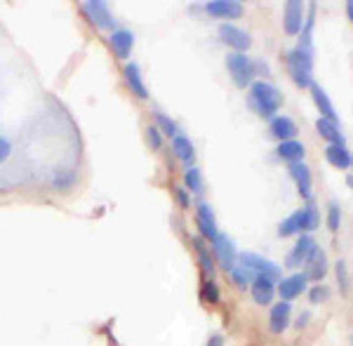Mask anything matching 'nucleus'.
Listing matches in <instances>:
<instances>
[{"label":"nucleus","instance_id":"aec40b11","mask_svg":"<svg viewBox=\"0 0 353 346\" xmlns=\"http://www.w3.org/2000/svg\"><path fill=\"white\" fill-rule=\"evenodd\" d=\"M193 250H196V254H198V262H201V269H203V274H205V281H214L217 271H214L212 252H208V245L203 243L201 236L193 238Z\"/></svg>","mask_w":353,"mask_h":346},{"label":"nucleus","instance_id":"0eeeda50","mask_svg":"<svg viewBox=\"0 0 353 346\" xmlns=\"http://www.w3.org/2000/svg\"><path fill=\"white\" fill-rule=\"evenodd\" d=\"M83 12L88 14V19L92 21L97 28H106V31H113V28H116V19H113V14H111V10L106 3H99V0H94V3H85Z\"/></svg>","mask_w":353,"mask_h":346},{"label":"nucleus","instance_id":"f704fd0d","mask_svg":"<svg viewBox=\"0 0 353 346\" xmlns=\"http://www.w3.org/2000/svg\"><path fill=\"white\" fill-rule=\"evenodd\" d=\"M327 294H330V290L323 283H318V285H313L311 290H309V299H311V304H321V302H325L327 299Z\"/></svg>","mask_w":353,"mask_h":346},{"label":"nucleus","instance_id":"c756f323","mask_svg":"<svg viewBox=\"0 0 353 346\" xmlns=\"http://www.w3.org/2000/svg\"><path fill=\"white\" fill-rule=\"evenodd\" d=\"M153 125H156L163 134H168V137H172V139L179 134V132H176V123L170 116H165L163 111H156V123H153Z\"/></svg>","mask_w":353,"mask_h":346},{"label":"nucleus","instance_id":"58836bf2","mask_svg":"<svg viewBox=\"0 0 353 346\" xmlns=\"http://www.w3.org/2000/svg\"><path fill=\"white\" fill-rule=\"evenodd\" d=\"M306 323H309V314H306V311H304V314H301L299 318H297V327H304Z\"/></svg>","mask_w":353,"mask_h":346},{"label":"nucleus","instance_id":"6e6552de","mask_svg":"<svg viewBox=\"0 0 353 346\" xmlns=\"http://www.w3.org/2000/svg\"><path fill=\"white\" fill-rule=\"evenodd\" d=\"M316 241L309 236V234H301L299 236V241H297V245H294L292 250L288 252V257H285V266L288 269H297V266L301 264H306V259H309V254L316 250Z\"/></svg>","mask_w":353,"mask_h":346},{"label":"nucleus","instance_id":"bb28decb","mask_svg":"<svg viewBox=\"0 0 353 346\" xmlns=\"http://www.w3.org/2000/svg\"><path fill=\"white\" fill-rule=\"evenodd\" d=\"M294 234H301V210H294V212L283 219L281 226H278V236L281 238H288Z\"/></svg>","mask_w":353,"mask_h":346},{"label":"nucleus","instance_id":"4468645a","mask_svg":"<svg viewBox=\"0 0 353 346\" xmlns=\"http://www.w3.org/2000/svg\"><path fill=\"white\" fill-rule=\"evenodd\" d=\"M269 134L278 141H290L297 137V123L288 116H276L269 123Z\"/></svg>","mask_w":353,"mask_h":346},{"label":"nucleus","instance_id":"7c9ffc66","mask_svg":"<svg viewBox=\"0 0 353 346\" xmlns=\"http://www.w3.org/2000/svg\"><path fill=\"white\" fill-rule=\"evenodd\" d=\"M201 297H203V302H208V304H219V299H221L219 285L214 281H205L203 290H201Z\"/></svg>","mask_w":353,"mask_h":346},{"label":"nucleus","instance_id":"a878e982","mask_svg":"<svg viewBox=\"0 0 353 346\" xmlns=\"http://www.w3.org/2000/svg\"><path fill=\"white\" fill-rule=\"evenodd\" d=\"M184 184H186V191H189V194L203 196L205 181H203V172H201V170H198L196 165L189 167V170L184 172Z\"/></svg>","mask_w":353,"mask_h":346},{"label":"nucleus","instance_id":"c85d7f7f","mask_svg":"<svg viewBox=\"0 0 353 346\" xmlns=\"http://www.w3.org/2000/svg\"><path fill=\"white\" fill-rule=\"evenodd\" d=\"M229 274H231V281L236 283L238 287H243V290H245V287L252 285V281H254V278H257V276L252 274V271L245 269V266H241V264L233 266V269L229 271Z\"/></svg>","mask_w":353,"mask_h":346},{"label":"nucleus","instance_id":"37998d69","mask_svg":"<svg viewBox=\"0 0 353 346\" xmlns=\"http://www.w3.org/2000/svg\"><path fill=\"white\" fill-rule=\"evenodd\" d=\"M351 346H353V337H351Z\"/></svg>","mask_w":353,"mask_h":346},{"label":"nucleus","instance_id":"f257e3e1","mask_svg":"<svg viewBox=\"0 0 353 346\" xmlns=\"http://www.w3.org/2000/svg\"><path fill=\"white\" fill-rule=\"evenodd\" d=\"M248 104L261 118H276L278 109L283 106V94L276 85L266 81H252L248 88Z\"/></svg>","mask_w":353,"mask_h":346},{"label":"nucleus","instance_id":"a211bd4d","mask_svg":"<svg viewBox=\"0 0 353 346\" xmlns=\"http://www.w3.org/2000/svg\"><path fill=\"white\" fill-rule=\"evenodd\" d=\"M311 97H313V104L318 106V111H321V118H327V121H337V111H334L332 101H330L327 92L321 88L318 83H311ZM339 123V121H337Z\"/></svg>","mask_w":353,"mask_h":346},{"label":"nucleus","instance_id":"473e14b6","mask_svg":"<svg viewBox=\"0 0 353 346\" xmlns=\"http://www.w3.org/2000/svg\"><path fill=\"white\" fill-rule=\"evenodd\" d=\"M337 281H339L341 294L349 292V271H346V262H344V259H339V262H337Z\"/></svg>","mask_w":353,"mask_h":346},{"label":"nucleus","instance_id":"2eb2a0df","mask_svg":"<svg viewBox=\"0 0 353 346\" xmlns=\"http://www.w3.org/2000/svg\"><path fill=\"white\" fill-rule=\"evenodd\" d=\"M306 278L309 281H316V283H321L323 278H325L327 274V257H325V252H323L321 247H316L313 252L309 254V259H306Z\"/></svg>","mask_w":353,"mask_h":346},{"label":"nucleus","instance_id":"7ed1b4c3","mask_svg":"<svg viewBox=\"0 0 353 346\" xmlns=\"http://www.w3.org/2000/svg\"><path fill=\"white\" fill-rule=\"evenodd\" d=\"M226 69H229L233 83H236L241 90L250 88V85H252L254 73H257V66H254V61L250 59L248 54H243V52L226 54Z\"/></svg>","mask_w":353,"mask_h":346},{"label":"nucleus","instance_id":"6ab92c4d","mask_svg":"<svg viewBox=\"0 0 353 346\" xmlns=\"http://www.w3.org/2000/svg\"><path fill=\"white\" fill-rule=\"evenodd\" d=\"M316 130H318V134H321L323 139L330 141V144H334V146H346V139H344V134H341V130H339V123H337V121L318 118V121H316Z\"/></svg>","mask_w":353,"mask_h":346},{"label":"nucleus","instance_id":"dca6fc26","mask_svg":"<svg viewBox=\"0 0 353 346\" xmlns=\"http://www.w3.org/2000/svg\"><path fill=\"white\" fill-rule=\"evenodd\" d=\"M290 316H292V306H290V302H278L273 304L271 309V316H269V327L271 332L276 334H283L288 330L290 325Z\"/></svg>","mask_w":353,"mask_h":346},{"label":"nucleus","instance_id":"e433bc0d","mask_svg":"<svg viewBox=\"0 0 353 346\" xmlns=\"http://www.w3.org/2000/svg\"><path fill=\"white\" fill-rule=\"evenodd\" d=\"M71 184H73V174H59V177H54V186H59V189H68Z\"/></svg>","mask_w":353,"mask_h":346},{"label":"nucleus","instance_id":"5701e85b","mask_svg":"<svg viewBox=\"0 0 353 346\" xmlns=\"http://www.w3.org/2000/svg\"><path fill=\"white\" fill-rule=\"evenodd\" d=\"M325 158H327L330 165L337 167V170H349L353 165V156H351V151L346 149V146L330 144L325 149Z\"/></svg>","mask_w":353,"mask_h":346},{"label":"nucleus","instance_id":"f8f14e48","mask_svg":"<svg viewBox=\"0 0 353 346\" xmlns=\"http://www.w3.org/2000/svg\"><path fill=\"white\" fill-rule=\"evenodd\" d=\"M304 5L297 3V0H290L285 3V14H283V26H285V33L290 36H299L301 28H304Z\"/></svg>","mask_w":353,"mask_h":346},{"label":"nucleus","instance_id":"9b49d317","mask_svg":"<svg viewBox=\"0 0 353 346\" xmlns=\"http://www.w3.org/2000/svg\"><path fill=\"white\" fill-rule=\"evenodd\" d=\"M205 12L210 17H217V19H238V17H243L245 8L238 0H212L205 5Z\"/></svg>","mask_w":353,"mask_h":346},{"label":"nucleus","instance_id":"c9c22d12","mask_svg":"<svg viewBox=\"0 0 353 346\" xmlns=\"http://www.w3.org/2000/svg\"><path fill=\"white\" fill-rule=\"evenodd\" d=\"M176 201H179L181 207H189L191 205V194L186 189H176Z\"/></svg>","mask_w":353,"mask_h":346},{"label":"nucleus","instance_id":"ea45409f","mask_svg":"<svg viewBox=\"0 0 353 346\" xmlns=\"http://www.w3.org/2000/svg\"><path fill=\"white\" fill-rule=\"evenodd\" d=\"M221 344H224V339H221L219 334H214V337L210 339V344H208V346H221Z\"/></svg>","mask_w":353,"mask_h":346},{"label":"nucleus","instance_id":"79ce46f5","mask_svg":"<svg viewBox=\"0 0 353 346\" xmlns=\"http://www.w3.org/2000/svg\"><path fill=\"white\" fill-rule=\"evenodd\" d=\"M346 181H349V186H353V174H349V179H346Z\"/></svg>","mask_w":353,"mask_h":346},{"label":"nucleus","instance_id":"4be33fe9","mask_svg":"<svg viewBox=\"0 0 353 346\" xmlns=\"http://www.w3.org/2000/svg\"><path fill=\"white\" fill-rule=\"evenodd\" d=\"M123 73H125V81H128L130 90H132L137 97H139V99H149V90H146V85H144V78H141L139 66H137V64H128L123 69Z\"/></svg>","mask_w":353,"mask_h":346},{"label":"nucleus","instance_id":"a19ab883","mask_svg":"<svg viewBox=\"0 0 353 346\" xmlns=\"http://www.w3.org/2000/svg\"><path fill=\"white\" fill-rule=\"evenodd\" d=\"M346 14H349V19L353 21V0H349V3H346Z\"/></svg>","mask_w":353,"mask_h":346},{"label":"nucleus","instance_id":"cd10ccee","mask_svg":"<svg viewBox=\"0 0 353 346\" xmlns=\"http://www.w3.org/2000/svg\"><path fill=\"white\" fill-rule=\"evenodd\" d=\"M321 224V214L313 203H309L306 207H301V234H311L313 229H318Z\"/></svg>","mask_w":353,"mask_h":346},{"label":"nucleus","instance_id":"412c9836","mask_svg":"<svg viewBox=\"0 0 353 346\" xmlns=\"http://www.w3.org/2000/svg\"><path fill=\"white\" fill-rule=\"evenodd\" d=\"M172 151H174V156L186 165V170L193 167V163H196V149H193L191 139L186 137V134H176L172 139Z\"/></svg>","mask_w":353,"mask_h":346},{"label":"nucleus","instance_id":"1a4fd4ad","mask_svg":"<svg viewBox=\"0 0 353 346\" xmlns=\"http://www.w3.org/2000/svg\"><path fill=\"white\" fill-rule=\"evenodd\" d=\"M196 222H198V229H201V238H208L210 243L217 238V219H214V210L208 205L205 201L198 203L196 207Z\"/></svg>","mask_w":353,"mask_h":346},{"label":"nucleus","instance_id":"72a5a7b5","mask_svg":"<svg viewBox=\"0 0 353 346\" xmlns=\"http://www.w3.org/2000/svg\"><path fill=\"white\" fill-rule=\"evenodd\" d=\"M146 139H149L153 151H158L163 146V132L156 128V125H149V128H146Z\"/></svg>","mask_w":353,"mask_h":346},{"label":"nucleus","instance_id":"b1692460","mask_svg":"<svg viewBox=\"0 0 353 346\" xmlns=\"http://www.w3.org/2000/svg\"><path fill=\"white\" fill-rule=\"evenodd\" d=\"M276 153H278V158H283L285 163H297V161H304L306 146L297 139H290V141H281Z\"/></svg>","mask_w":353,"mask_h":346},{"label":"nucleus","instance_id":"2f4dec72","mask_svg":"<svg viewBox=\"0 0 353 346\" xmlns=\"http://www.w3.org/2000/svg\"><path fill=\"white\" fill-rule=\"evenodd\" d=\"M339 224H341V210H339V203H337V201H330V205H327V229L334 234V231L339 229Z\"/></svg>","mask_w":353,"mask_h":346},{"label":"nucleus","instance_id":"f3484780","mask_svg":"<svg viewBox=\"0 0 353 346\" xmlns=\"http://www.w3.org/2000/svg\"><path fill=\"white\" fill-rule=\"evenodd\" d=\"M250 290H252V299L257 304H271L273 302V294H276V283L269 281V278L264 276H257L252 281V285H250Z\"/></svg>","mask_w":353,"mask_h":346},{"label":"nucleus","instance_id":"39448f33","mask_svg":"<svg viewBox=\"0 0 353 346\" xmlns=\"http://www.w3.org/2000/svg\"><path fill=\"white\" fill-rule=\"evenodd\" d=\"M212 257L217 259L224 271H231L238 264L236 245H233V241L226 234H217V238L212 241Z\"/></svg>","mask_w":353,"mask_h":346},{"label":"nucleus","instance_id":"423d86ee","mask_svg":"<svg viewBox=\"0 0 353 346\" xmlns=\"http://www.w3.org/2000/svg\"><path fill=\"white\" fill-rule=\"evenodd\" d=\"M219 41L224 45H229L231 50H236V52H248L250 45H252V38H250L248 31H243V28L233 26V24H221L219 26Z\"/></svg>","mask_w":353,"mask_h":346},{"label":"nucleus","instance_id":"20e7f679","mask_svg":"<svg viewBox=\"0 0 353 346\" xmlns=\"http://www.w3.org/2000/svg\"><path fill=\"white\" fill-rule=\"evenodd\" d=\"M238 264L245 266V269H250L254 276H264L273 283H276V278H281V274H283L281 266H276L271 259L261 257V254H254V252H241L238 254Z\"/></svg>","mask_w":353,"mask_h":346},{"label":"nucleus","instance_id":"f03ea898","mask_svg":"<svg viewBox=\"0 0 353 346\" xmlns=\"http://www.w3.org/2000/svg\"><path fill=\"white\" fill-rule=\"evenodd\" d=\"M288 69L299 88H311L313 83V45H299L288 52Z\"/></svg>","mask_w":353,"mask_h":346},{"label":"nucleus","instance_id":"393cba45","mask_svg":"<svg viewBox=\"0 0 353 346\" xmlns=\"http://www.w3.org/2000/svg\"><path fill=\"white\" fill-rule=\"evenodd\" d=\"M111 45H113V52H116L121 59L130 54V50H132L134 45V36L132 31H125V28H118V31L111 33Z\"/></svg>","mask_w":353,"mask_h":346},{"label":"nucleus","instance_id":"4c0bfd02","mask_svg":"<svg viewBox=\"0 0 353 346\" xmlns=\"http://www.w3.org/2000/svg\"><path fill=\"white\" fill-rule=\"evenodd\" d=\"M10 151H12V146H10V141L0 137V163H3V161H8Z\"/></svg>","mask_w":353,"mask_h":346},{"label":"nucleus","instance_id":"9d476101","mask_svg":"<svg viewBox=\"0 0 353 346\" xmlns=\"http://www.w3.org/2000/svg\"><path fill=\"white\" fill-rule=\"evenodd\" d=\"M306 285H309V278H306L304 271H297V274L283 278L281 285H278V294L283 297L281 302H292L294 297H299L306 290Z\"/></svg>","mask_w":353,"mask_h":346},{"label":"nucleus","instance_id":"ddd939ff","mask_svg":"<svg viewBox=\"0 0 353 346\" xmlns=\"http://www.w3.org/2000/svg\"><path fill=\"white\" fill-rule=\"evenodd\" d=\"M288 172L290 177L294 179V184H297L299 194L304 201H311V170L306 165L304 161H297V163H288Z\"/></svg>","mask_w":353,"mask_h":346}]
</instances>
